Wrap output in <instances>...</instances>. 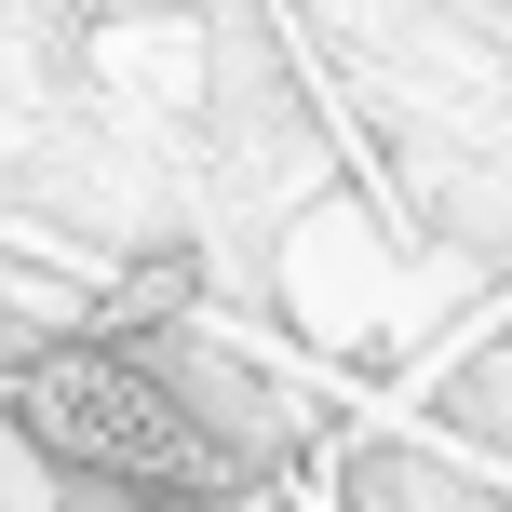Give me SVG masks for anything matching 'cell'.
I'll return each mask as SVG.
<instances>
[{
  "instance_id": "cell-1",
  "label": "cell",
  "mask_w": 512,
  "mask_h": 512,
  "mask_svg": "<svg viewBox=\"0 0 512 512\" xmlns=\"http://www.w3.org/2000/svg\"><path fill=\"white\" fill-rule=\"evenodd\" d=\"M0 432L81 499H135V512H243L270 445L243 432L230 378H189L176 351L135 337H41L0 364Z\"/></svg>"
},
{
  "instance_id": "cell-2",
  "label": "cell",
  "mask_w": 512,
  "mask_h": 512,
  "mask_svg": "<svg viewBox=\"0 0 512 512\" xmlns=\"http://www.w3.org/2000/svg\"><path fill=\"white\" fill-rule=\"evenodd\" d=\"M351 512H512V499L459 486L445 459H405V445H378V459H351Z\"/></svg>"
},
{
  "instance_id": "cell-3",
  "label": "cell",
  "mask_w": 512,
  "mask_h": 512,
  "mask_svg": "<svg viewBox=\"0 0 512 512\" xmlns=\"http://www.w3.org/2000/svg\"><path fill=\"white\" fill-rule=\"evenodd\" d=\"M459 405L486 418V432H512V337H499V351H486V364H472V378H459Z\"/></svg>"
},
{
  "instance_id": "cell-4",
  "label": "cell",
  "mask_w": 512,
  "mask_h": 512,
  "mask_svg": "<svg viewBox=\"0 0 512 512\" xmlns=\"http://www.w3.org/2000/svg\"><path fill=\"white\" fill-rule=\"evenodd\" d=\"M0 512H54V472H41V459H27V445H14V432H0Z\"/></svg>"
}]
</instances>
